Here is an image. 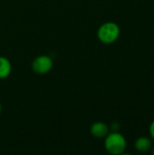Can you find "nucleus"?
Here are the masks:
<instances>
[{"label":"nucleus","mask_w":154,"mask_h":155,"mask_svg":"<svg viewBox=\"0 0 154 155\" xmlns=\"http://www.w3.org/2000/svg\"><path fill=\"white\" fill-rule=\"evenodd\" d=\"M104 146L106 151L111 154H122L126 149V140L121 134L113 132L106 135Z\"/></svg>","instance_id":"f257e3e1"},{"label":"nucleus","mask_w":154,"mask_h":155,"mask_svg":"<svg viewBox=\"0 0 154 155\" xmlns=\"http://www.w3.org/2000/svg\"><path fill=\"white\" fill-rule=\"evenodd\" d=\"M91 134L96 138L105 137L109 134L108 125L102 122H97L93 124L91 127Z\"/></svg>","instance_id":"20e7f679"},{"label":"nucleus","mask_w":154,"mask_h":155,"mask_svg":"<svg viewBox=\"0 0 154 155\" xmlns=\"http://www.w3.org/2000/svg\"><path fill=\"white\" fill-rule=\"evenodd\" d=\"M150 134H151L152 138L154 140V121L151 124V126H150Z\"/></svg>","instance_id":"0eeeda50"},{"label":"nucleus","mask_w":154,"mask_h":155,"mask_svg":"<svg viewBox=\"0 0 154 155\" xmlns=\"http://www.w3.org/2000/svg\"><path fill=\"white\" fill-rule=\"evenodd\" d=\"M1 110H2V107H1V104H0V113H1Z\"/></svg>","instance_id":"6e6552de"},{"label":"nucleus","mask_w":154,"mask_h":155,"mask_svg":"<svg viewBox=\"0 0 154 155\" xmlns=\"http://www.w3.org/2000/svg\"><path fill=\"white\" fill-rule=\"evenodd\" d=\"M134 146L138 152L145 153V152H148L150 150V148L152 147V142L149 138L143 136V137H140L136 140Z\"/></svg>","instance_id":"39448f33"},{"label":"nucleus","mask_w":154,"mask_h":155,"mask_svg":"<svg viewBox=\"0 0 154 155\" xmlns=\"http://www.w3.org/2000/svg\"><path fill=\"white\" fill-rule=\"evenodd\" d=\"M53 67V60L48 55H40L36 57L33 64L32 68L34 73L38 74H44L48 73Z\"/></svg>","instance_id":"7ed1b4c3"},{"label":"nucleus","mask_w":154,"mask_h":155,"mask_svg":"<svg viewBox=\"0 0 154 155\" xmlns=\"http://www.w3.org/2000/svg\"><path fill=\"white\" fill-rule=\"evenodd\" d=\"M120 35V27L116 23L107 22L103 24L98 30V38L104 44L115 42Z\"/></svg>","instance_id":"f03ea898"},{"label":"nucleus","mask_w":154,"mask_h":155,"mask_svg":"<svg viewBox=\"0 0 154 155\" xmlns=\"http://www.w3.org/2000/svg\"><path fill=\"white\" fill-rule=\"evenodd\" d=\"M152 154L154 155V148H153V150H152Z\"/></svg>","instance_id":"1a4fd4ad"},{"label":"nucleus","mask_w":154,"mask_h":155,"mask_svg":"<svg viewBox=\"0 0 154 155\" xmlns=\"http://www.w3.org/2000/svg\"><path fill=\"white\" fill-rule=\"evenodd\" d=\"M11 64L5 57L0 56V79L6 78L11 73Z\"/></svg>","instance_id":"423d86ee"}]
</instances>
